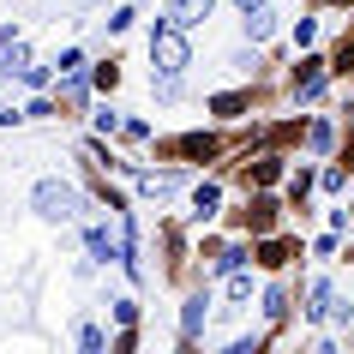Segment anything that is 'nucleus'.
<instances>
[{
    "mask_svg": "<svg viewBox=\"0 0 354 354\" xmlns=\"http://www.w3.org/2000/svg\"><path fill=\"white\" fill-rule=\"evenodd\" d=\"M306 192H313V174H306V168H300L295 180H288V198H295V205H306Z\"/></svg>",
    "mask_w": 354,
    "mask_h": 354,
    "instance_id": "obj_18",
    "label": "nucleus"
},
{
    "mask_svg": "<svg viewBox=\"0 0 354 354\" xmlns=\"http://www.w3.org/2000/svg\"><path fill=\"white\" fill-rule=\"evenodd\" d=\"M30 210H37L42 223H73L78 210H84V192H78L73 180H55V174H48V180L30 187Z\"/></svg>",
    "mask_w": 354,
    "mask_h": 354,
    "instance_id": "obj_2",
    "label": "nucleus"
},
{
    "mask_svg": "<svg viewBox=\"0 0 354 354\" xmlns=\"http://www.w3.org/2000/svg\"><path fill=\"white\" fill-rule=\"evenodd\" d=\"M24 84H30V91H48V84H55V66H24Z\"/></svg>",
    "mask_w": 354,
    "mask_h": 354,
    "instance_id": "obj_16",
    "label": "nucleus"
},
{
    "mask_svg": "<svg viewBox=\"0 0 354 354\" xmlns=\"http://www.w3.org/2000/svg\"><path fill=\"white\" fill-rule=\"evenodd\" d=\"M234 6H241V12H246V6H264V0H234Z\"/></svg>",
    "mask_w": 354,
    "mask_h": 354,
    "instance_id": "obj_22",
    "label": "nucleus"
},
{
    "mask_svg": "<svg viewBox=\"0 0 354 354\" xmlns=\"http://www.w3.org/2000/svg\"><path fill=\"white\" fill-rule=\"evenodd\" d=\"M295 42H300V48H313V42H318V24L300 19V24H295Z\"/></svg>",
    "mask_w": 354,
    "mask_h": 354,
    "instance_id": "obj_20",
    "label": "nucleus"
},
{
    "mask_svg": "<svg viewBox=\"0 0 354 354\" xmlns=\"http://www.w3.org/2000/svg\"><path fill=\"white\" fill-rule=\"evenodd\" d=\"M138 192L145 198H174L180 192V174H138Z\"/></svg>",
    "mask_w": 354,
    "mask_h": 354,
    "instance_id": "obj_8",
    "label": "nucleus"
},
{
    "mask_svg": "<svg viewBox=\"0 0 354 354\" xmlns=\"http://www.w3.org/2000/svg\"><path fill=\"white\" fill-rule=\"evenodd\" d=\"M150 66L168 73V78H180L192 66V42H187V30H180L174 19H156V24H150Z\"/></svg>",
    "mask_w": 354,
    "mask_h": 354,
    "instance_id": "obj_1",
    "label": "nucleus"
},
{
    "mask_svg": "<svg viewBox=\"0 0 354 354\" xmlns=\"http://www.w3.org/2000/svg\"><path fill=\"white\" fill-rule=\"evenodd\" d=\"M78 6H96V0H78Z\"/></svg>",
    "mask_w": 354,
    "mask_h": 354,
    "instance_id": "obj_23",
    "label": "nucleus"
},
{
    "mask_svg": "<svg viewBox=\"0 0 354 354\" xmlns=\"http://www.w3.org/2000/svg\"><path fill=\"white\" fill-rule=\"evenodd\" d=\"M205 306H210V288H198V295H187V306H180V336H187V342H198V336H205Z\"/></svg>",
    "mask_w": 354,
    "mask_h": 354,
    "instance_id": "obj_3",
    "label": "nucleus"
},
{
    "mask_svg": "<svg viewBox=\"0 0 354 354\" xmlns=\"http://www.w3.org/2000/svg\"><path fill=\"white\" fill-rule=\"evenodd\" d=\"M210 12H216V0H168V19L180 24V30H198Z\"/></svg>",
    "mask_w": 354,
    "mask_h": 354,
    "instance_id": "obj_4",
    "label": "nucleus"
},
{
    "mask_svg": "<svg viewBox=\"0 0 354 354\" xmlns=\"http://www.w3.org/2000/svg\"><path fill=\"white\" fill-rule=\"evenodd\" d=\"M241 30H246V42H264L270 30H277V12H270V0H264V6H246V12H241Z\"/></svg>",
    "mask_w": 354,
    "mask_h": 354,
    "instance_id": "obj_5",
    "label": "nucleus"
},
{
    "mask_svg": "<svg viewBox=\"0 0 354 354\" xmlns=\"http://www.w3.org/2000/svg\"><path fill=\"white\" fill-rule=\"evenodd\" d=\"M330 300H336V288L318 277L313 288H306V318H313V324H330Z\"/></svg>",
    "mask_w": 354,
    "mask_h": 354,
    "instance_id": "obj_7",
    "label": "nucleus"
},
{
    "mask_svg": "<svg viewBox=\"0 0 354 354\" xmlns=\"http://www.w3.org/2000/svg\"><path fill=\"white\" fill-rule=\"evenodd\" d=\"M55 73H84V55H78V48H66V55L55 60Z\"/></svg>",
    "mask_w": 354,
    "mask_h": 354,
    "instance_id": "obj_19",
    "label": "nucleus"
},
{
    "mask_svg": "<svg viewBox=\"0 0 354 354\" xmlns=\"http://www.w3.org/2000/svg\"><path fill=\"white\" fill-rule=\"evenodd\" d=\"M228 300H234V313H241L246 300H252V277H241V270H228Z\"/></svg>",
    "mask_w": 354,
    "mask_h": 354,
    "instance_id": "obj_13",
    "label": "nucleus"
},
{
    "mask_svg": "<svg viewBox=\"0 0 354 354\" xmlns=\"http://www.w3.org/2000/svg\"><path fill=\"white\" fill-rule=\"evenodd\" d=\"M84 246H91V264H120V246L109 241V228H102V223L84 228Z\"/></svg>",
    "mask_w": 354,
    "mask_h": 354,
    "instance_id": "obj_6",
    "label": "nucleus"
},
{
    "mask_svg": "<svg viewBox=\"0 0 354 354\" xmlns=\"http://www.w3.org/2000/svg\"><path fill=\"white\" fill-rule=\"evenodd\" d=\"M246 264V252L241 246H223V252H216V277H228V270H241Z\"/></svg>",
    "mask_w": 354,
    "mask_h": 354,
    "instance_id": "obj_17",
    "label": "nucleus"
},
{
    "mask_svg": "<svg viewBox=\"0 0 354 354\" xmlns=\"http://www.w3.org/2000/svg\"><path fill=\"white\" fill-rule=\"evenodd\" d=\"M24 66H30V48H24V42L12 37V42H6V55H0V73H6V78H19Z\"/></svg>",
    "mask_w": 354,
    "mask_h": 354,
    "instance_id": "obj_11",
    "label": "nucleus"
},
{
    "mask_svg": "<svg viewBox=\"0 0 354 354\" xmlns=\"http://www.w3.org/2000/svg\"><path fill=\"white\" fill-rule=\"evenodd\" d=\"M114 318L120 324H138V300H114Z\"/></svg>",
    "mask_w": 354,
    "mask_h": 354,
    "instance_id": "obj_21",
    "label": "nucleus"
},
{
    "mask_svg": "<svg viewBox=\"0 0 354 354\" xmlns=\"http://www.w3.org/2000/svg\"><path fill=\"white\" fill-rule=\"evenodd\" d=\"M318 84H324V60H300V73H295V96H318Z\"/></svg>",
    "mask_w": 354,
    "mask_h": 354,
    "instance_id": "obj_10",
    "label": "nucleus"
},
{
    "mask_svg": "<svg viewBox=\"0 0 354 354\" xmlns=\"http://www.w3.org/2000/svg\"><path fill=\"white\" fill-rule=\"evenodd\" d=\"M78 348H84V354H102V348H109V336L96 330V324H78Z\"/></svg>",
    "mask_w": 354,
    "mask_h": 354,
    "instance_id": "obj_14",
    "label": "nucleus"
},
{
    "mask_svg": "<svg viewBox=\"0 0 354 354\" xmlns=\"http://www.w3.org/2000/svg\"><path fill=\"white\" fill-rule=\"evenodd\" d=\"M264 318H270V324H282V318H288V288H282V282H270V288H264Z\"/></svg>",
    "mask_w": 354,
    "mask_h": 354,
    "instance_id": "obj_12",
    "label": "nucleus"
},
{
    "mask_svg": "<svg viewBox=\"0 0 354 354\" xmlns=\"http://www.w3.org/2000/svg\"><path fill=\"white\" fill-rule=\"evenodd\" d=\"M216 205H223V187H216V180H205V187L192 192V216H198V223H210V216H216Z\"/></svg>",
    "mask_w": 354,
    "mask_h": 354,
    "instance_id": "obj_9",
    "label": "nucleus"
},
{
    "mask_svg": "<svg viewBox=\"0 0 354 354\" xmlns=\"http://www.w3.org/2000/svg\"><path fill=\"white\" fill-rule=\"evenodd\" d=\"M306 145H313V150H330V145H336V127H330V120H313Z\"/></svg>",
    "mask_w": 354,
    "mask_h": 354,
    "instance_id": "obj_15",
    "label": "nucleus"
}]
</instances>
